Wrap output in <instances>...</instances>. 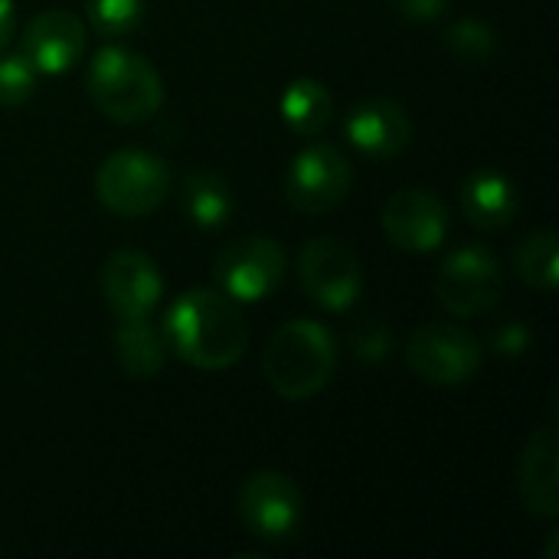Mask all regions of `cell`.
Returning a JSON list of instances; mask_svg holds the SVG:
<instances>
[{"label":"cell","mask_w":559,"mask_h":559,"mask_svg":"<svg viewBox=\"0 0 559 559\" xmlns=\"http://www.w3.org/2000/svg\"><path fill=\"white\" fill-rule=\"evenodd\" d=\"M85 13H88V26L98 36L118 39L141 26L144 0H85Z\"/></svg>","instance_id":"cell-22"},{"label":"cell","mask_w":559,"mask_h":559,"mask_svg":"<svg viewBox=\"0 0 559 559\" xmlns=\"http://www.w3.org/2000/svg\"><path fill=\"white\" fill-rule=\"evenodd\" d=\"M13 36V0H0V52Z\"/></svg>","instance_id":"cell-27"},{"label":"cell","mask_w":559,"mask_h":559,"mask_svg":"<svg viewBox=\"0 0 559 559\" xmlns=\"http://www.w3.org/2000/svg\"><path fill=\"white\" fill-rule=\"evenodd\" d=\"M102 295L111 314L147 318L164 295V278L151 255L141 249H118L102 265Z\"/></svg>","instance_id":"cell-12"},{"label":"cell","mask_w":559,"mask_h":559,"mask_svg":"<svg viewBox=\"0 0 559 559\" xmlns=\"http://www.w3.org/2000/svg\"><path fill=\"white\" fill-rule=\"evenodd\" d=\"M518 491L524 508L540 521L559 518V432L557 426L537 429L518 462Z\"/></svg>","instance_id":"cell-15"},{"label":"cell","mask_w":559,"mask_h":559,"mask_svg":"<svg viewBox=\"0 0 559 559\" xmlns=\"http://www.w3.org/2000/svg\"><path fill=\"white\" fill-rule=\"evenodd\" d=\"M36 66L23 56V49L16 52H0V105L3 108H16L23 102L33 98L36 92Z\"/></svg>","instance_id":"cell-23"},{"label":"cell","mask_w":559,"mask_h":559,"mask_svg":"<svg viewBox=\"0 0 559 559\" xmlns=\"http://www.w3.org/2000/svg\"><path fill=\"white\" fill-rule=\"evenodd\" d=\"M305 518L301 488L272 468L249 475L239 488V521L249 537L265 544H285L298 534Z\"/></svg>","instance_id":"cell-9"},{"label":"cell","mask_w":559,"mask_h":559,"mask_svg":"<svg viewBox=\"0 0 559 559\" xmlns=\"http://www.w3.org/2000/svg\"><path fill=\"white\" fill-rule=\"evenodd\" d=\"M262 373L282 400H311L337 373V341L311 318L285 321L262 350Z\"/></svg>","instance_id":"cell-2"},{"label":"cell","mask_w":559,"mask_h":559,"mask_svg":"<svg viewBox=\"0 0 559 559\" xmlns=\"http://www.w3.org/2000/svg\"><path fill=\"white\" fill-rule=\"evenodd\" d=\"M85 92L88 102L115 124H144L164 105V82L157 69L124 46H105L92 56Z\"/></svg>","instance_id":"cell-3"},{"label":"cell","mask_w":559,"mask_h":559,"mask_svg":"<svg viewBox=\"0 0 559 559\" xmlns=\"http://www.w3.org/2000/svg\"><path fill=\"white\" fill-rule=\"evenodd\" d=\"M282 121L298 134V138H318L334 115V98L318 79H295L285 85L278 98Z\"/></svg>","instance_id":"cell-19"},{"label":"cell","mask_w":559,"mask_h":559,"mask_svg":"<svg viewBox=\"0 0 559 559\" xmlns=\"http://www.w3.org/2000/svg\"><path fill=\"white\" fill-rule=\"evenodd\" d=\"M386 239L413 255L436 252L449 236V206L423 187H403L383 203Z\"/></svg>","instance_id":"cell-11"},{"label":"cell","mask_w":559,"mask_h":559,"mask_svg":"<svg viewBox=\"0 0 559 559\" xmlns=\"http://www.w3.org/2000/svg\"><path fill=\"white\" fill-rule=\"evenodd\" d=\"M527 347H531V328L524 324V321H518V318H511V321H501L495 331H491V350L498 354V357H524L527 354Z\"/></svg>","instance_id":"cell-25"},{"label":"cell","mask_w":559,"mask_h":559,"mask_svg":"<svg viewBox=\"0 0 559 559\" xmlns=\"http://www.w3.org/2000/svg\"><path fill=\"white\" fill-rule=\"evenodd\" d=\"M298 282L318 308L344 314L364 292V265L357 252L341 239L318 236L308 239L298 255Z\"/></svg>","instance_id":"cell-7"},{"label":"cell","mask_w":559,"mask_h":559,"mask_svg":"<svg viewBox=\"0 0 559 559\" xmlns=\"http://www.w3.org/2000/svg\"><path fill=\"white\" fill-rule=\"evenodd\" d=\"M390 7L413 23H429L449 10V0H390Z\"/></svg>","instance_id":"cell-26"},{"label":"cell","mask_w":559,"mask_h":559,"mask_svg":"<svg viewBox=\"0 0 559 559\" xmlns=\"http://www.w3.org/2000/svg\"><path fill=\"white\" fill-rule=\"evenodd\" d=\"M344 138L367 157H396L413 141V121L393 98H367L344 118Z\"/></svg>","instance_id":"cell-14"},{"label":"cell","mask_w":559,"mask_h":559,"mask_svg":"<svg viewBox=\"0 0 559 559\" xmlns=\"http://www.w3.org/2000/svg\"><path fill=\"white\" fill-rule=\"evenodd\" d=\"M462 216L481 233H501L518 219L521 193L511 177L498 170H475L459 193Z\"/></svg>","instance_id":"cell-16"},{"label":"cell","mask_w":559,"mask_h":559,"mask_svg":"<svg viewBox=\"0 0 559 559\" xmlns=\"http://www.w3.org/2000/svg\"><path fill=\"white\" fill-rule=\"evenodd\" d=\"M442 43H445V52L468 69L491 62V56L498 52V33L485 20H455L445 29Z\"/></svg>","instance_id":"cell-21"},{"label":"cell","mask_w":559,"mask_h":559,"mask_svg":"<svg viewBox=\"0 0 559 559\" xmlns=\"http://www.w3.org/2000/svg\"><path fill=\"white\" fill-rule=\"evenodd\" d=\"M111 344H115V360L124 377L154 380L164 370L167 344H164V334L147 318H121Z\"/></svg>","instance_id":"cell-17"},{"label":"cell","mask_w":559,"mask_h":559,"mask_svg":"<svg viewBox=\"0 0 559 559\" xmlns=\"http://www.w3.org/2000/svg\"><path fill=\"white\" fill-rule=\"evenodd\" d=\"M504 295V265L481 246H462L436 272V298L452 318H481Z\"/></svg>","instance_id":"cell-5"},{"label":"cell","mask_w":559,"mask_h":559,"mask_svg":"<svg viewBox=\"0 0 559 559\" xmlns=\"http://www.w3.org/2000/svg\"><path fill=\"white\" fill-rule=\"evenodd\" d=\"M350 347L354 357L364 364H383L393 350V331L383 321L364 318L350 328Z\"/></svg>","instance_id":"cell-24"},{"label":"cell","mask_w":559,"mask_h":559,"mask_svg":"<svg viewBox=\"0 0 559 559\" xmlns=\"http://www.w3.org/2000/svg\"><path fill=\"white\" fill-rule=\"evenodd\" d=\"M557 233L537 229L524 236L514 249V272L518 278L534 292H557L559 285V259H557Z\"/></svg>","instance_id":"cell-20"},{"label":"cell","mask_w":559,"mask_h":559,"mask_svg":"<svg viewBox=\"0 0 559 559\" xmlns=\"http://www.w3.org/2000/svg\"><path fill=\"white\" fill-rule=\"evenodd\" d=\"M180 203L183 216L200 229H223L233 216V190L226 177L210 167H197L183 177Z\"/></svg>","instance_id":"cell-18"},{"label":"cell","mask_w":559,"mask_h":559,"mask_svg":"<svg viewBox=\"0 0 559 559\" xmlns=\"http://www.w3.org/2000/svg\"><path fill=\"white\" fill-rule=\"evenodd\" d=\"M288 269V255L278 239L269 236H246L229 242L216 262H213V278L226 298L236 305H255L269 298Z\"/></svg>","instance_id":"cell-8"},{"label":"cell","mask_w":559,"mask_h":559,"mask_svg":"<svg viewBox=\"0 0 559 559\" xmlns=\"http://www.w3.org/2000/svg\"><path fill=\"white\" fill-rule=\"evenodd\" d=\"M164 344L197 370H226L249 347V328L219 288H190L164 314Z\"/></svg>","instance_id":"cell-1"},{"label":"cell","mask_w":559,"mask_h":559,"mask_svg":"<svg viewBox=\"0 0 559 559\" xmlns=\"http://www.w3.org/2000/svg\"><path fill=\"white\" fill-rule=\"evenodd\" d=\"M95 193L102 206L115 216H124V219L147 216L167 200L170 170L151 151L121 147L102 160L95 174Z\"/></svg>","instance_id":"cell-4"},{"label":"cell","mask_w":559,"mask_h":559,"mask_svg":"<svg viewBox=\"0 0 559 559\" xmlns=\"http://www.w3.org/2000/svg\"><path fill=\"white\" fill-rule=\"evenodd\" d=\"M481 360V341L462 324H423L406 341V364L429 386H462L475 380Z\"/></svg>","instance_id":"cell-6"},{"label":"cell","mask_w":559,"mask_h":559,"mask_svg":"<svg viewBox=\"0 0 559 559\" xmlns=\"http://www.w3.org/2000/svg\"><path fill=\"white\" fill-rule=\"evenodd\" d=\"M85 23L69 10H46L33 16L23 29L20 49L43 75L69 72L85 52Z\"/></svg>","instance_id":"cell-13"},{"label":"cell","mask_w":559,"mask_h":559,"mask_svg":"<svg viewBox=\"0 0 559 559\" xmlns=\"http://www.w3.org/2000/svg\"><path fill=\"white\" fill-rule=\"evenodd\" d=\"M350 187H354V170L344 151L334 144L314 141L292 157L285 197L292 210L318 216V213H331L334 206H341Z\"/></svg>","instance_id":"cell-10"}]
</instances>
